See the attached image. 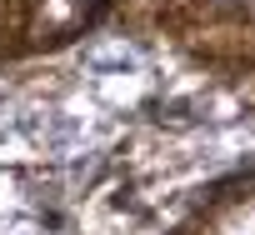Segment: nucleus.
Returning a JSON list of instances; mask_svg holds the SVG:
<instances>
[{
	"label": "nucleus",
	"mask_w": 255,
	"mask_h": 235,
	"mask_svg": "<svg viewBox=\"0 0 255 235\" xmlns=\"http://www.w3.org/2000/svg\"><path fill=\"white\" fill-rule=\"evenodd\" d=\"M85 60H90L95 70H110V65H120V70H125V65H135L140 55H135V45H125V40H120V45H100V50H90Z\"/></svg>",
	"instance_id": "1"
}]
</instances>
